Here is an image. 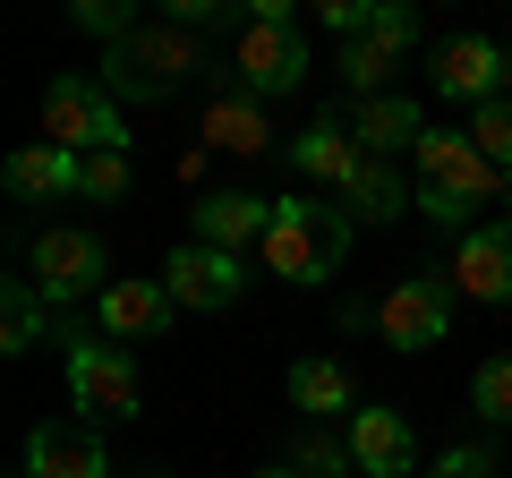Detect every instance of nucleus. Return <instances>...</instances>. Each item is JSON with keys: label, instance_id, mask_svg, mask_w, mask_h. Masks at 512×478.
Masks as SVG:
<instances>
[{"label": "nucleus", "instance_id": "obj_7", "mask_svg": "<svg viewBox=\"0 0 512 478\" xmlns=\"http://www.w3.org/2000/svg\"><path fill=\"white\" fill-rule=\"evenodd\" d=\"M453 308H461L453 274H410V282H393V291L376 299V325H384L393 350H436L444 333H453Z\"/></svg>", "mask_w": 512, "mask_h": 478}, {"label": "nucleus", "instance_id": "obj_29", "mask_svg": "<svg viewBox=\"0 0 512 478\" xmlns=\"http://www.w3.org/2000/svg\"><path fill=\"white\" fill-rule=\"evenodd\" d=\"M77 26H86V35H103V43H128L146 18H137L128 0H77Z\"/></svg>", "mask_w": 512, "mask_h": 478}, {"label": "nucleus", "instance_id": "obj_15", "mask_svg": "<svg viewBox=\"0 0 512 478\" xmlns=\"http://www.w3.org/2000/svg\"><path fill=\"white\" fill-rule=\"evenodd\" d=\"M265 231H274V197H256V188H214V197H197V239L205 248H265Z\"/></svg>", "mask_w": 512, "mask_h": 478}, {"label": "nucleus", "instance_id": "obj_13", "mask_svg": "<svg viewBox=\"0 0 512 478\" xmlns=\"http://www.w3.org/2000/svg\"><path fill=\"white\" fill-rule=\"evenodd\" d=\"M350 461H359V478H410L419 436H410V419L393 402H367V410H350Z\"/></svg>", "mask_w": 512, "mask_h": 478}, {"label": "nucleus", "instance_id": "obj_28", "mask_svg": "<svg viewBox=\"0 0 512 478\" xmlns=\"http://www.w3.org/2000/svg\"><path fill=\"white\" fill-rule=\"evenodd\" d=\"M367 43H384V52H410L419 43V9H402V0H367Z\"/></svg>", "mask_w": 512, "mask_h": 478}, {"label": "nucleus", "instance_id": "obj_6", "mask_svg": "<svg viewBox=\"0 0 512 478\" xmlns=\"http://www.w3.org/2000/svg\"><path fill=\"white\" fill-rule=\"evenodd\" d=\"M43 146H60V154H111V146H128L120 103H111L103 77H52V94H43Z\"/></svg>", "mask_w": 512, "mask_h": 478}, {"label": "nucleus", "instance_id": "obj_23", "mask_svg": "<svg viewBox=\"0 0 512 478\" xmlns=\"http://www.w3.org/2000/svg\"><path fill=\"white\" fill-rule=\"evenodd\" d=\"M291 470H299V478H359V461H350V436H333V427H308V419H299Z\"/></svg>", "mask_w": 512, "mask_h": 478}, {"label": "nucleus", "instance_id": "obj_14", "mask_svg": "<svg viewBox=\"0 0 512 478\" xmlns=\"http://www.w3.org/2000/svg\"><path fill=\"white\" fill-rule=\"evenodd\" d=\"M94 316H103V333H111V342H154V333H171L180 299H171L163 282H146V274H120L103 299H94Z\"/></svg>", "mask_w": 512, "mask_h": 478}, {"label": "nucleus", "instance_id": "obj_30", "mask_svg": "<svg viewBox=\"0 0 512 478\" xmlns=\"http://www.w3.org/2000/svg\"><path fill=\"white\" fill-rule=\"evenodd\" d=\"M427 478H495V453H487V444H453Z\"/></svg>", "mask_w": 512, "mask_h": 478}, {"label": "nucleus", "instance_id": "obj_16", "mask_svg": "<svg viewBox=\"0 0 512 478\" xmlns=\"http://www.w3.org/2000/svg\"><path fill=\"white\" fill-rule=\"evenodd\" d=\"M359 163H367V154H359V137H350V111H342V120L325 111L316 129L291 137V171H299V180H325V197H342V188L359 180Z\"/></svg>", "mask_w": 512, "mask_h": 478}, {"label": "nucleus", "instance_id": "obj_19", "mask_svg": "<svg viewBox=\"0 0 512 478\" xmlns=\"http://www.w3.org/2000/svg\"><path fill=\"white\" fill-rule=\"evenodd\" d=\"M410 205H419V188H410L393 163H359V180L342 188V214L350 222H402Z\"/></svg>", "mask_w": 512, "mask_h": 478}, {"label": "nucleus", "instance_id": "obj_21", "mask_svg": "<svg viewBox=\"0 0 512 478\" xmlns=\"http://www.w3.org/2000/svg\"><path fill=\"white\" fill-rule=\"evenodd\" d=\"M205 146H222V154H265V103H256V94H214V103H205Z\"/></svg>", "mask_w": 512, "mask_h": 478}, {"label": "nucleus", "instance_id": "obj_25", "mask_svg": "<svg viewBox=\"0 0 512 478\" xmlns=\"http://www.w3.org/2000/svg\"><path fill=\"white\" fill-rule=\"evenodd\" d=\"M128 146H111V154H77V197H94V205H111V197H128Z\"/></svg>", "mask_w": 512, "mask_h": 478}, {"label": "nucleus", "instance_id": "obj_27", "mask_svg": "<svg viewBox=\"0 0 512 478\" xmlns=\"http://www.w3.org/2000/svg\"><path fill=\"white\" fill-rule=\"evenodd\" d=\"M470 410L487 427H512V350H495L487 368H478V385H470Z\"/></svg>", "mask_w": 512, "mask_h": 478}, {"label": "nucleus", "instance_id": "obj_33", "mask_svg": "<svg viewBox=\"0 0 512 478\" xmlns=\"http://www.w3.org/2000/svg\"><path fill=\"white\" fill-rule=\"evenodd\" d=\"M504 205H512V180H504Z\"/></svg>", "mask_w": 512, "mask_h": 478}, {"label": "nucleus", "instance_id": "obj_9", "mask_svg": "<svg viewBox=\"0 0 512 478\" xmlns=\"http://www.w3.org/2000/svg\"><path fill=\"white\" fill-rule=\"evenodd\" d=\"M69 393L94 427L137 419V368H128L120 342H69Z\"/></svg>", "mask_w": 512, "mask_h": 478}, {"label": "nucleus", "instance_id": "obj_18", "mask_svg": "<svg viewBox=\"0 0 512 478\" xmlns=\"http://www.w3.org/2000/svg\"><path fill=\"white\" fill-rule=\"evenodd\" d=\"M0 180H9V197H18V205L77 197V154H60V146H18L9 163H0Z\"/></svg>", "mask_w": 512, "mask_h": 478}, {"label": "nucleus", "instance_id": "obj_20", "mask_svg": "<svg viewBox=\"0 0 512 478\" xmlns=\"http://www.w3.org/2000/svg\"><path fill=\"white\" fill-rule=\"evenodd\" d=\"M291 410H299L308 427L350 419V376H342V359H299V368H291Z\"/></svg>", "mask_w": 512, "mask_h": 478}, {"label": "nucleus", "instance_id": "obj_31", "mask_svg": "<svg viewBox=\"0 0 512 478\" xmlns=\"http://www.w3.org/2000/svg\"><path fill=\"white\" fill-rule=\"evenodd\" d=\"M256 478H299V470H291V461H274V470H256Z\"/></svg>", "mask_w": 512, "mask_h": 478}, {"label": "nucleus", "instance_id": "obj_8", "mask_svg": "<svg viewBox=\"0 0 512 478\" xmlns=\"http://www.w3.org/2000/svg\"><path fill=\"white\" fill-rule=\"evenodd\" d=\"M163 291L180 299L188 316H222V308H239V291H248V257L205 248V239H180V248L163 257Z\"/></svg>", "mask_w": 512, "mask_h": 478}, {"label": "nucleus", "instance_id": "obj_11", "mask_svg": "<svg viewBox=\"0 0 512 478\" xmlns=\"http://www.w3.org/2000/svg\"><path fill=\"white\" fill-rule=\"evenodd\" d=\"M427 86L444 94V103H495L504 94V43H487V35H453V43H436V69H427Z\"/></svg>", "mask_w": 512, "mask_h": 478}, {"label": "nucleus", "instance_id": "obj_5", "mask_svg": "<svg viewBox=\"0 0 512 478\" xmlns=\"http://www.w3.org/2000/svg\"><path fill=\"white\" fill-rule=\"evenodd\" d=\"M26 282H35L52 308L103 299L111 291V248L94 231H77V222H52V231H35V248H26Z\"/></svg>", "mask_w": 512, "mask_h": 478}, {"label": "nucleus", "instance_id": "obj_10", "mask_svg": "<svg viewBox=\"0 0 512 478\" xmlns=\"http://www.w3.org/2000/svg\"><path fill=\"white\" fill-rule=\"evenodd\" d=\"M26 478H111L103 427L94 419H43L26 436Z\"/></svg>", "mask_w": 512, "mask_h": 478}, {"label": "nucleus", "instance_id": "obj_22", "mask_svg": "<svg viewBox=\"0 0 512 478\" xmlns=\"http://www.w3.org/2000/svg\"><path fill=\"white\" fill-rule=\"evenodd\" d=\"M333 69H342V86L359 94V103H376V94H393V69H402V52H384V43L350 35V43H342V60H333Z\"/></svg>", "mask_w": 512, "mask_h": 478}, {"label": "nucleus", "instance_id": "obj_3", "mask_svg": "<svg viewBox=\"0 0 512 478\" xmlns=\"http://www.w3.org/2000/svg\"><path fill=\"white\" fill-rule=\"evenodd\" d=\"M512 171H495L487 154L470 146V129H427L419 137V214L427 222H461L470 205L504 197Z\"/></svg>", "mask_w": 512, "mask_h": 478}, {"label": "nucleus", "instance_id": "obj_2", "mask_svg": "<svg viewBox=\"0 0 512 478\" xmlns=\"http://www.w3.org/2000/svg\"><path fill=\"white\" fill-rule=\"evenodd\" d=\"M111 86V103H171V94L197 77V26L180 18H146L128 43H111L103 69H94Z\"/></svg>", "mask_w": 512, "mask_h": 478}, {"label": "nucleus", "instance_id": "obj_17", "mask_svg": "<svg viewBox=\"0 0 512 478\" xmlns=\"http://www.w3.org/2000/svg\"><path fill=\"white\" fill-rule=\"evenodd\" d=\"M350 137H359L367 163H393V154H419L427 120H419V103H410V94H376V103L350 111Z\"/></svg>", "mask_w": 512, "mask_h": 478}, {"label": "nucleus", "instance_id": "obj_4", "mask_svg": "<svg viewBox=\"0 0 512 478\" xmlns=\"http://www.w3.org/2000/svg\"><path fill=\"white\" fill-rule=\"evenodd\" d=\"M316 60H308V35L291 26V9L282 0H256L248 18H239V43H231V77H239V94H291L299 77H308Z\"/></svg>", "mask_w": 512, "mask_h": 478}, {"label": "nucleus", "instance_id": "obj_24", "mask_svg": "<svg viewBox=\"0 0 512 478\" xmlns=\"http://www.w3.org/2000/svg\"><path fill=\"white\" fill-rule=\"evenodd\" d=\"M43 308H52V299H43L35 282H9V291H0V350H35Z\"/></svg>", "mask_w": 512, "mask_h": 478}, {"label": "nucleus", "instance_id": "obj_32", "mask_svg": "<svg viewBox=\"0 0 512 478\" xmlns=\"http://www.w3.org/2000/svg\"><path fill=\"white\" fill-rule=\"evenodd\" d=\"M504 94H512V52H504Z\"/></svg>", "mask_w": 512, "mask_h": 478}, {"label": "nucleus", "instance_id": "obj_12", "mask_svg": "<svg viewBox=\"0 0 512 478\" xmlns=\"http://www.w3.org/2000/svg\"><path fill=\"white\" fill-rule=\"evenodd\" d=\"M453 291L478 299V308H512V214H504V222H478V231H461Z\"/></svg>", "mask_w": 512, "mask_h": 478}, {"label": "nucleus", "instance_id": "obj_1", "mask_svg": "<svg viewBox=\"0 0 512 478\" xmlns=\"http://www.w3.org/2000/svg\"><path fill=\"white\" fill-rule=\"evenodd\" d=\"M350 231L359 222L342 214V197H274V231H265V274L282 282H333L350 257Z\"/></svg>", "mask_w": 512, "mask_h": 478}, {"label": "nucleus", "instance_id": "obj_26", "mask_svg": "<svg viewBox=\"0 0 512 478\" xmlns=\"http://www.w3.org/2000/svg\"><path fill=\"white\" fill-rule=\"evenodd\" d=\"M470 146L487 154L495 171H512V94H495V103L470 111Z\"/></svg>", "mask_w": 512, "mask_h": 478}]
</instances>
